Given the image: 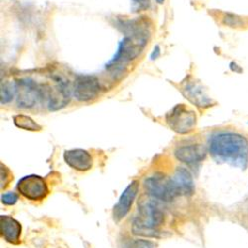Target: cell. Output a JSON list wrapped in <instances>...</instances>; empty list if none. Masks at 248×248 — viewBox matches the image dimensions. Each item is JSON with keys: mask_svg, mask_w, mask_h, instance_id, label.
I'll list each match as a JSON object with an SVG mask.
<instances>
[{"mask_svg": "<svg viewBox=\"0 0 248 248\" xmlns=\"http://www.w3.org/2000/svg\"><path fill=\"white\" fill-rule=\"evenodd\" d=\"M209 151L218 161L244 168L248 161V140L236 132H216L209 138Z\"/></svg>", "mask_w": 248, "mask_h": 248, "instance_id": "cell-1", "label": "cell"}, {"mask_svg": "<svg viewBox=\"0 0 248 248\" xmlns=\"http://www.w3.org/2000/svg\"><path fill=\"white\" fill-rule=\"evenodd\" d=\"M138 208V216L132 225L133 233L148 237H159L158 229L164 223V213L152 201L142 202Z\"/></svg>", "mask_w": 248, "mask_h": 248, "instance_id": "cell-2", "label": "cell"}, {"mask_svg": "<svg viewBox=\"0 0 248 248\" xmlns=\"http://www.w3.org/2000/svg\"><path fill=\"white\" fill-rule=\"evenodd\" d=\"M147 38H141L135 36H124L120 41L117 50L113 57L108 61L106 68L108 70L120 67L122 64L125 65L128 62L136 59L144 47L147 44Z\"/></svg>", "mask_w": 248, "mask_h": 248, "instance_id": "cell-3", "label": "cell"}, {"mask_svg": "<svg viewBox=\"0 0 248 248\" xmlns=\"http://www.w3.org/2000/svg\"><path fill=\"white\" fill-rule=\"evenodd\" d=\"M55 82L54 87L42 85L43 100L47 101V107L51 111H57L67 107L73 93L69 82L63 78H55Z\"/></svg>", "mask_w": 248, "mask_h": 248, "instance_id": "cell-4", "label": "cell"}, {"mask_svg": "<svg viewBox=\"0 0 248 248\" xmlns=\"http://www.w3.org/2000/svg\"><path fill=\"white\" fill-rule=\"evenodd\" d=\"M168 126L179 134H188L197 125V114L187 106L177 105L166 115Z\"/></svg>", "mask_w": 248, "mask_h": 248, "instance_id": "cell-5", "label": "cell"}, {"mask_svg": "<svg viewBox=\"0 0 248 248\" xmlns=\"http://www.w3.org/2000/svg\"><path fill=\"white\" fill-rule=\"evenodd\" d=\"M16 102L18 108H32L40 100H43L42 85L29 78L15 81Z\"/></svg>", "mask_w": 248, "mask_h": 248, "instance_id": "cell-6", "label": "cell"}, {"mask_svg": "<svg viewBox=\"0 0 248 248\" xmlns=\"http://www.w3.org/2000/svg\"><path fill=\"white\" fill-rule=\"evenodd\" d=\"M144 187L148 195L163 202H171L179 196L173 179L163 174H155L147 178Z\"/></svg>", "mask_w": 248, "mask_h": 248, "instance_id": "cell-7", "label": "cell"}, {"mask_svg": "<svg viewBox=\"0 0 248 248\" xmlns=\"http://www.w3.org/2000/svg\"><path fill=\"white\" fill-rule=\"evenodd\" d=\"M17 190L24 198L38 202L44 200L48 194V185L44 178L38 175H28L17 183Z\"/></svg>", "mask_w": 248, "mask_h": 248, "instance_id": "cell-8", "label": "cell"}, {"mask_svg": "<svg viewBox=\"0 0 248 248\" xmlns=\"http://www.w3.org/2000/svg\"><path fill=\"white\" fill-rule=\"evenodd\" d=\"M72 92L78 101H91L96 98L100 93L99 80L95 76L78 75L75 78Z\"/></svg>", "mask_w": 248, "mask_h": 248, "instance_id": "cell-9", "label": "cell"}, {"mask_svg": "<svg viewBox=\"0 0 248 248\" xmlns=\"http://www.w3.org/2000/svg\"><path fill=\"white\" fill-rule=\"evenodd\" d=\"M138 192H139V182L132 181L127 186V188L123 191L118 202L114 205L113 212H112L114 221L119 222L121 219H123L127 216L137 197Z\"/></svg>", "mask_w": 248, "mask_h": 248, "instance_id": "cell-10", "label": "cell"}, {"mask_svg": "<svg viewBox=\"0 0 248 248\" xmlns=\"http://www.w3.org/2000/svg\"><path fill=\"white\" fill-rule=\"evenodd\" d=\"M182 93L186 98L200 108H208L214 105L213 99L206 94L205 90L199 81L192 80L186 82L182 89Z\"/></svg>", "mask_w": 248, "mask_h": 248, "instance_id": "cell-11", "label": "cell"}, {"mask_svg": "<svg viewBox=\"0 0 248 248\" xmlns=\"http://www.w3.org/2000/svg\"><path fill=\"white\" fill-rule=\"evenodd\" d=\"M64 160L76 171L87 172L93 167V157L85 149L66 150L64 152Z\"/></svg>", "mask_w": 248, "mask_h": 248, "instance_id": "cell-12", "label": "cell"}, {"mask_svg": "<svg viewBox=\"0 0 248 248\" xmlns=\"http://www.w3.org/2000/svg\"><path fill=\"white\" fill-rule=\"evenodd\" d=\"M208 154V150L202 144H192L178 147L174 155L176 159L187 165H194L203 161Z\"/></svg>", "mask_w": 248, "mask_h": 248, "instance_id": "cell-13", "label": "cell"}, {"mask_svg": "<svg viewBox=\"0 0 248 248\" xmlns=\"http://www.w3.org/2000/svg\"><path fill=\"white\" fill-rule=\"evenodd\" d=\"M21 232L22 227L19 221L9 216H0V234L5 241L11 244H18Z\"/></svg>", "mask_w": 248, "mask_h": 248, "instance_id": "cell-14", "label": "cell"}, {"mask_svg": "<svg viewBox=\"0 0 248 248\" xmlns=\"http://www.w3.org/2000/svg\"><path fill=\"white\" fill-rule=\"evenodd\" d=\"M179 195L191 196L195 192V184L193 176L189 170L184 167H178L172 178Z\"/></svg>", "mask_w": 248, "mask_h": 248, "instance_id": "cell-15", "label": "cell"}, {"mask_svg": "<svg viewBox=\"0 0 248 248\" xmlns=\"http://www.w3.org/2000/svg\"><path fill=\"white\" fill-rule=\"evenodd\" d=\"M220 23L232 28H247L248 16H240L230 12H221L219 16Z\"/></svg>", "mask_w": 248, "mask_h": 248, "instance_id": "cell-16", "label": "cell"}, {"mask_svg": "<svg viewBox=\"0 0 248 248\" xmlns=\"http://www.w3.org/2000/svg\"><path fill=\"white\" fill-rule=\"evenodd\" d=\"M14 125L20 129L27 131H41L42 126L38 124L32 117L25 114H16L13 116Z\"/></svg>", "mask_w": 248, "mask_h": 248, "instance_id": "cell-17", "label": "cell"}, {"mask_svg": "<svg viewBox=\"0 0 248 248\" xmlns=\"http://www.w3.org/2000/svg\"><path fill=\"white\" fill-rule=\"evenodd\" d=\"M16 96V87L15 82L13 84H5L1 86V103L5 105V103L10 102L13 97Z\"/></svg>", "mask_w": 248, "mask_h": 248, "instance_id": "cell-18", "label": "cell"}, {"mask_svg": "<svg viewBox=\"0 0 248 248\" xmlns=\"http://www.w3.org/2000/svg\"><path fill=\"white\" fill-rule=\"evenodd\" d=\"M126 248H157V245L149 240L136 239L133 240Z\"/></svg>", "mask_w": 248, "mask_h": 248, "instance_id": "cell-19", "label": "cell"}, {"mask_svg": "<svg viewBox=\"0 0 248 248\" xmlns=\"http://www.w3.org/2000/svg\"><path fill=\"white\" fill-rule=\"evenodd\" d=\"M150 5L149 0H131V9L133 12L147 10Z\"/></svg>", "mask_w": 248, "mask_h": 248, "instance_id": "cell-20", "label": "cell"}, {"mask_svg": "<svg viewBox=\"0 0 248 248\" xmlns=\"http://www.w3.org/2000/svg\"><path fill=\"white\" fill-rule=\"evenodd\" d=\"M17 201H18V195L13 192H8L1 196L2 203L6 205H13L17 202Z\"/></svg>", "mask_w": 248, "mask_h": 248, "instance_id": "cell-21", "label": "cell"}, {"mask_svg": "<svg viewBox=\"0 0 248 248\" xmlns=\"http://www.w3.org/2000/svg\"><path fill=\"white\" fill-rule=\"evenodd\" d=\"M10 180H11V174L9 170L6 167L3 168V164H1V190L6 188V186L8 185Z\"/></svg>", "mask_w": 248, "mask_h": 248, "instance_id": "cell-22", "label": "cell"}, {"mask_svg": "<svg viewBox=\"0 0 248 248\" xmlns=\"http://www.w3.org/2000/svg\"><path fill=\"white\" fill-rule=\"evenodd\" d=\"M160 55H161L160 47H159V46H155L154 49H153V51H152V53H151V55H150V58H151L152 61H154V60L158 59V58L160 57Z\"/></svg>", "mask_w": 248, "mask_h": 248, "instance_id": "cell-23", "label": "cell"}, {"mask_svg": "<svg viewBox=\"0 0 248 248\" xmlns=\"http://www.w3.org/2000/svg\"><path fill=\"white\" fill-rule=\"evenodd\" d=\"M164 1H165V0H156V2H157L158 4H163Z\"/></svg>", "mask_w": 248, "mask_h": 248, "instance_id": "cell-24", "label": "cell"}]
</instances>
